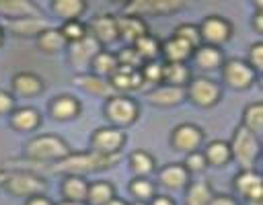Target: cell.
Here are the masks:
<instances>
[{
	"instance_id": "1",
	"label": "cell",
	"mask_w": 263,
	"mask_h": 205,
	"mask_svg": "<svg viewBox=\"0 0 263 205\" xmlns=\"http://www.w3.org/2000/svg\"><path fill=\"white\" fill-rule=\"evenodd\" d=\"M119 160V154L115 156H103L97 152H86V154H68L64 160H60V164L53 168L55 172H68V174H88V172H97V170H105L111 168L115 162Z\"/></svg>"
},
{
	"instance_id": "2",
	"label": "cell",
	"mask_w": 263,
	"mask_h": 205,
	"mask_svg": "<svg viewBox=\"0 0 263 205\" xmlns=\"http://www.w3.org/2000/svg\"><path fill=\"white\" fill-rule=\"evenodd\" d=\"M0 187L14 197H27V199L35 195H43L47 189L45 180L29 170H2Z\"/></svg>"
},
{
	"instance_id": "3",
	"label": "cell",
	"mask_w": 263,
	"mask_h": 205,
	"mask_svg": "<svg viewBox=\"0 0 263 205\" xmlns=\"http://www.w3.org/2000/svg\"><path fill=\"white\" fill-rule=\"evenodd\" d=\"M25 154H27V158H31L35 162H60L70 154V146L60 135L43 133V135L33 137L27 144Z\"/></svg>"
},
{
	"instance_id": "4",
	"label": "cell",
	"mask_w": 263,
	"mask_h": 205,
	"mask_svg": "<svg viewBox=\"0 0 263 205\" xmlns=\"http://www.w3.org/2000/svg\"><path fill=\"white\" fill-rule=\"evenodd\" d=\"M228 146H230L232 158L240 164L242 170L253 168V164L257 162L259 152H261V144H259L257 135H253L245 127H236L234 133H232V141Z\"/></svg>"
},
{
	"instance_id": "5",
	"label": "cell",
	"mask_w": 263,
	"mask_h": 205,
	"mask_svg": "<svg viewBox=\"0 0 263 205\" xmlns=\"http://www.w3.org/2000/svg\"><path fill=\"white\" fill-rule=\"evenodd\" d=\"M103 113H105V117L113 123V127L121 129V127L132 125V123L138 119L140 107H138V102H136L134 98H129V96H125V94H111V96L105 100Z\"/></svg>"
},
{
	"instance_id": "6",
	"label": "cell",
	"mask_w": 263,
	"mask_h": 205,
	"mask_svg": "<svg viewBox=\"0 0 263 205\" xmlns=\"http://www.w3.org/2000/svg\"><path fill=\"white\" fill-rule=\"evenodd\" d=\"M222 96V90L220 86L210 80V78H191V82L185 86V98H189L195 107H201V109H210L214 105H218Z\"/></svg>"
},
{
	"instance_id": "7",
	"label": "cell",
	"mask_w": 263,
	"mask_h": 205,
	"mask_svg": "<svg viewBox=\"0 0 263 205\" xmlns=\"http://www.w3.org/2000/svg\"><path fill=\"white\" fill-rule=\"evenodd\" d=\"M199 37L205 45H216L220 47L222 43H226L232 37V25L228 18L220 16V14H208L199 25Z\"/></svg>"
},
{
	"instance_id": "8",
	"label": "cell",
	"mask_w": 263,
	"mask_h": 205,
	"mask_svg": "<svg viewBox=\"0 0 263 205\" xmlns=\"http://www.w3.org/2000/svg\"><path fill=\"white\" fill-rule=\"evenodd\" d=\"M257 72L245 59H228L222 64V80L234 90H247L253 86Z\"/></svg>"
},
{
	"instance_id": "9",
	"label": "cell",
	"mask_w": 263,
	"mask_h": 205,
	"mask_svg": "<svg viewBox=\"0 0 263 205\" xmlns=\"http://www.w3.org/2000/svg\"><path fill=\"white\" fill-rule=\"evenodd\" d=\"M123 144H125V133H123V129H117V127H99L90 135L92 152L103 154V156L119 154Z\"/></svg>"
},
{
	"instance_id": "10",
	"label": "cell",
	"mask_w": 263,
	"mask_h": 205,
	"mask_svg": "<svg viewBox=\"0 0 263 205\" xmlns=\"http://www.w3.org/2000/svg\"><path fill=\"white\" fill-rule=\"evenodd\" d=\"M185 2L181 0H132L123 6L125 14H136V16H158V14H171L177 10H183Z\"/></svg>"
},
{
	"instance_id": "11",
	"label": "cell",
	"mask_w": 263,
	"mask_h": 205,
	"mask_svg": "<svg viewBox=\"0 0 263 205\" xmlns=\"http://www.w3.org/2000/svg\"><path fill=\"white\" fill-rule=\"evenodd\" d=\"M201 141H203V131L195 123H181L171 133V146L185 154L199 150Z\"/></svg>"
},
{
	"instance_id": "12",
	"label": "cell",
	"mask_w": 263,
	"mask_h": 205,
	"mask_svg": "<svg viewBox=\"0 0 263 205\" xmlns=\"http://www.w3.org/2000/svg\"><path fill=\"white\" fill-rule=\"evenodd\" d=\"M234 189L238 195H242L249 201L261 203V195H263V184H261V174L253 168L249 170H240L234 176Z\"/></svg>"
},
{
	"instance_id": "13",
	"label": "cell",
	"mask_w": 263,
	"mask_h": 205,
	"mask_svg": "<svg viewBox=\"0 0 263 205\" xmlns=\"http://www.w3.org/2000/svg\"><path fill=\"white\" fill-rule=\"evenodd\" d=\"M86 33L99 45H109V43H113V41L119 39L117 25H115V16L113 14H99L97 18H92V23L86 27Z\"/></svg>"
},
{
	"instance_id": "14",
	"label": "cell",
	"mask_w": 263,
	"mask_h": 205,
	"mask_svg": "<svg viewBox=\"0 0 263 205\" xmlns=\"http://www.w3.org/2000/svg\"><path fill=\"white\" fill-rule=\"evenodd\" d=\"M99 51H101V45H99L90 35H86L84 39H80V41H76V43H70L68 57H70V61H72V66H74L76 70H82V68L90 66L92 57H95Z\"/></svg>"
},
{
	"instance_id": "15",
	"label": "cell",
	"mask_w": 263,
	"mask_h": 205,
	"mask_svg": "<svg viewBox=\"0 0 263 205\" xmlns=\"http://www.w3.org/2000/svg\"><path fill=\"white\" fill-rule=\"evenodd\" d=\"M115 25H117V35L129 43H134L136 39L144 37L148 33V23L142 16L136 14H121L115 16Z\"/></svg>"
},
{
	"instance_id": "16",
	"label": "cell",
	"mask_w": 263,
	"mask_h": 205,
	"mask_svg": "<svg viewBox=\"0 0 263 205\" xmlns=\"http://www.w3.org/2000/svg\"><path fill=\"white\" fill-rule=\"evenodd\" d=\"M107 82H109L111 90L127 92V90H136V88L142 86V76H140V70L117 66V70L107 78Z\"/></svg>"
},
{
	"instance_id": "17",
	"label": "cell",
	"mask_w": 263,
	"mask_h": 205,
	"mask_svg": "<svg viewBox=\"0 0 263 205\" xmlns=\"http://www.w3.org/2000/svg\"><path fill=\"white\" fill-rule=\"evenodd\" d=\"M148 102L154 107H175L185 100V88L168 86V84H158L154 90L146 94Z\"/></svg>"
},
{
	"instance_id": "18",
	"label": "cell",
	"mask_w": 263,
	"mask_h": 205,
	"mask_svg": "<svg viewBox=\"0 0 263 205\" xmlns=\"http://www.w3.org/2000/svg\"><path fill=\"white\" fill-rule=\"evenodd\" d=\"M160 53L164 55L166 64H185L193 55V47L187 41H183V39L173 35L171 39L160 43Z\"/></svg>"
},
{
	"instance_id": "19",
	"label": "cell",
	"mask_w": 263,
	"mask_h": 205,
	"mask_svg": "<svg viewBox=\"0 0 263 205\" xmlns=\"http://www.w3.org/2000/svg\"><path fill=\"white\" fill-rule=\"evenodd\" d=\"M47 20L43 16H23V18H14L8 20V31L14 33L16 37H35L39 33H43L47 29Z\"/></svg>"
},
{
	"instance_id": "20",
	"label": "cell",
	"mask_w": 263,
	"mask_h": 205,
	"mask_svg": "<svg viewBox=\"0 0 263 205\" xmlns=\"http://www.w3.org/2000/svg\"><path fill=\"white\" fill-rule=\"evenodd\" d=\"M49 113L58 121H70L80 113V100L70 94H60L49 102Z\"/></svg>"
},
{
	"instance_id": "21",
	"label": "cell",
	"mask_w": 263,
	"mask_h": 205,
	"mask_svg": "<svg viewBox=\"0 0 263 205\" xmlns=\"http://www.w3.org/2000/svg\"><path fill=\"white\" fill-rule=\"evenodd\" d=\"M193 57H195V64H197L201 70H205V72L218 70V68H222V64L226 61L220 47H216V45H205V43H201L199 47L193 49Z\"/></svg>"
},
{
	"instance_id": "22",
	"label": "cell",
	"mask_w": 263,
	"mask_h": 205,
	"mask_svg": "<svg viewBox=\"0 0 263 205\" xmlns=\"http://www.w3.org/2000/svg\"><path fill=\"white\" fill-rule=\"evenodd\" d=\"M158 180L166 189L179 191V189H185L189 184V172L185 170L183 164H166L158 170Z\"/></svg>"
},
{
	"instance_id": "23",
	"label": "cell",
	"mask_w": 263,
	"mask_h": 205,
	"mask_svg": "<svg viewBox=\"0 0 263 205\" xmlns=\"http://www.w3.org/2000/svg\"><path fill=\"white\" fill-rule=\"evenodd\" d=\"M0 14L8 16V20H14L23 16H41V10L29 0H0Z\"/></svg>"
},
{
	"instance_id": "24",
	"label": "cell",
	"mask_w": 263,
	"mask_h": 205,
	"mask_svg": "<svg viewBox=\"0 0 263 205\" xmlns=\"http://www.w3.org/2000/svg\"><path fill=\"white\" fill-rule=\"evenodd\" d=\"M12 90L21 96H35L43 92V80L33 72H18L12 76Z\"/></svg>"
},
{
	"instance_id": "25",
	"label": "cell",
	"mask_w": 263,
	"mask_h": 205,
	"mask_svg": "<svg viewBox=\"0 0 263 205\" xmlns=\"http://www.w3.org/2000/svg\"><path fill=\"white\" fill-rule=\"evenodd\" d=\"M41 123V115L33 107H21L10 113V125L16 131H33Z\"/></svg>"
},
{
	"instance_id": "26",
	"label": "cell",
	"mask_w": 263,
	"mask_h": 205,
	"mask_svg": "<svg viewBox=\"0 0 263 205\" xmlns=\"http://www.w3.org/2000/svg\"><path fill=\"white\" fill-rule=\"evenodd\" d=\"M191 70L185 64H162V82L168 86L185 88L191 82Z\"/></svg>"
},
{
	"instance_id": "27",
	"label": "cell",
	"mask_w": 263,
	"mask_h": 205,
	"mask_svg": "<svg viewBox=\"0 0 263 205\" xmlns=\"http://www.w3.org/2000/svg\"><path fill=\"white\" fill-rule=\"evenodd\" d=\"M74 82H76L78 88H82V90H86L88 94H95V96H105V98H109L111 92H113L111 86H109V82H107L105 78L95 76V74H78V76L74 78Z\"/></svg>"
},
{
	"instance_id": "28",
	"label": "cell",
	"mask_w": 263,
	"mask_h": 205,
	"mask_svg": "<svg viewBox=\"0 0 263 205\" xmlns=\"http://www.w3.org/2000/svg\"><path fill=\"white\" fill-rule=\"evenodd\" d=\"M203 158H205L208 166H226V164L232 160L228 141H224V139H214V141H210V144L205 146V150H203Z\"/></svg>"
},
{
	"instance_id": "29",
	"label": "cell",
	"mask_w": 263,
	"mask_h": 205,
	"mask_svg": "<svg viewBox=\"0 0 263 205\" xmlns=\"http://www.w3.org/2000/svg\"><path fill=\"white\" fill-rule=\"evenodd\" d=\"M86 191H88V182H86L82 176L68 174V176L64 178V182H62V195H64V199H68V201H74V203H82V205H84Z\"/></svg>"
},
{
	"instance_id": "30",
	"label": "cell",
	"mask_w": 263,
	"mask_h": 205,
	"mask_svg": "<svg viewBox=\"0 0 263 205\" xmlns=\"http://www.w3.org/2000/svg\"><path fill=\"white\" fill-rule=\"evenodd\" d=\"M117 55L115 53H111V51H105V49H101L95 57H92V61H90V74H95V76H99V78H109L115 70H117Z\"/></svg>"
},
{
	"instance_id": "31",
	"label": "cell",
	"mask_w": 263,
	"mask_h": 205,
	"mask_svg": "<svg viewBox=\"0 0 263 205\" xmlns=\"http://www.w3.org/2000/svg\"><path fill=\"white\" fill-rule=\"evenodd\" d=\"M240 127H245L247 131H251L257 137L261 135V131H263V105L259 100H255V102L245 107V111H242V125Z\"/></svg>"
},
{
	"instance_id": "32",
	"label": "cell",
	"mask_w": 263,
	"mask_h": 205,
	"mask_svg": "<svg viewBox=\"0 0 263 205\" xmlns=\"http://www.w3.org/2000/svg\"><path fill=\"white\" fill-rule=\"evenodd\" d=\"M113 197H115V187L111 182H107V180H97V182L88 184L84 203L86 205H105Z\"/></svg>"
},
{
	"instance_id": "33",
	"label": "cell",
	"mask_w": 263,
	"mask_h": 205,
	"mask_svg": "<svg viewBox=\"0 0 263 205\" xmlns=\"http://www.w3.org/2000/svg\"><path fill=\"white\" fill-rule=\"evenodd\" d=\"M37 47H39L43 53H58L60 49L66 47V39H64V35L60 33V29L47 27L43 33L37 35Z\"/></svg>"
},
{
	"instance_id": "34",
	"label": "cell",
	"mask_w": 263,
	"mask_h": 205,
	"mask_svg": "<svg viewBox=\"0 0 263 205\" xmlns=\"http://www.w3.org/2000/svg\"><path fill=\"white\" fill-rule=\"evenodd\" d=\"M132 47H134V51L142 57L144 64H146V61H156V57L160 55V41H158L154 35H150V33H146L144 37L136 39Z\"/></svg>"
},
{
	"instance_id": "35",
	"label": "cell",
	"mask_w": 263,
	"mask_h": 205,
	"mask_svg": "<svg viewBox=\"0 0 263 205\" xmlns=\"http://www.w3.org/2000/svg\"><path fill=\"white\" fill-rule=\"evenodd\" d=\"M51 10L64 20H78V16L86 10V2H82V0H53Z\"/></svg>"
},
{
	"instance_id": "36",
	"label": "cell",
	"mask_w": 263,
	"mask_h": 205,
	"mask_svg": "<svg viewBox=\"0 0 263 205\" xmlns=\"http://www.w3.org/2000/svg\"><path fill=\"white\" fill-rule=\"evenodd\" d=\"M129 168L134 170V174H138V178H146L156 168L154 156L144 150H136L129 154Z\"/></svg>"
},
{
	"instance_id": "37",
	"label": "cell",
	"mask_w": 263,
	"mask_h": 205,
	"mask_svg": "<svg viewBox=\"0 0 263 205\" xmlns=\"http://www.w3.org/2000/svg\"><path fill=\"white\" fill-rule=\"evenodd\" d=\"M212 197V187L205 180H197L187 187V205H210Z\"/></svg>"
},
{
	"instance_id": "38",
	"label": "cell",
	"mask_w": 263,
	"mask_h": 205,
	"mask_svg": "<svg viewBox=\"0 0 263 205\" xmlns=\"http://www.w3.org/2000/svg\"><path fill=\"white\" fill-rule=\"evenodd\" d=\"M60 33L64 35L66 43H76L80 39H84L88 33H86V25H82L80 20H64Z\"/></svg>"
},
{
	"instance_id": "39",
	"label": "cell",
	"mask_w": 263,
	"mask_h": 205,
	"mask_svg": "<svg viewBox=\"0 0 263 205\" xmlns=\"http://www.w3.org/2000/svg\"><path fill=\"white\" fill-rule=\"evenodd\" d=\"M175 37H179V39L187 41V43H189V45H191L193 49L201 45V37H199V27H197L195 23H183V25H179V27L175 29Z\"/></svg>"
},
{
	"instance_id": "40",
	"label": "cell",
	"mask_w": 263,
	"mask_h": 205,
	"mask_svg": "<svg viewBox=\"0 0 263 205\" xmlns=\"http://www.w3.org/2000/svg\"><path fill=\"white\" fill-rule=\"evenodd\" d=\"M129 193L138 199V201H150L154 197V184L148 178H134L129 184Z\"/></svg>"
},
{
	"instance_id": "41",
	"label": "cell",
	"mask_w": 263,
	"mask_h": 205,
	"mask_svg": "<svg viewBox=\"0 0 263 205\" xmlns=\"http://www.w3.org/2000/svg\"><path fill=\"white\" fill-rule=\"evenodd\" d=\"M140 76H142V82H152V84L162 82V64H158V61H146L140 68Z\"/></svg>"
},
{
	"instance_id": "42",
	"label": "cell",
	"mask_w": 263,
	"mask_h": 205,
	"mask_svg": "<svg viewBox=\"0 0 263 205\" xmlns=\"http://www.w3.org/2000/svg\"><path fill=\"white\" fill-rule=\"evenodd\" d=\"M117 55V64L119 66H125V68H134V70H140L142 66H144V61H142V57L134 51V47H123L119 53H115Z\"/></svg>"
},
{
	"instance_id": "43",
	"label": "cell",
	"mask_w": 263,
	"mask_h": 205,
	"mask_svg": "<svg viewBox=\"0 0 263 205\" xmlns=\"http://www.w3.org/2000/svg\"><path fill=\"white\" fill-rule=\"evenodd\" d=\"M183 166H185V170H187L189 174H191V172H203V170L208 168V162H205V158H203V152H199V150L189 152Z\"/></svg>"
},
{
	"instance_id": "44",
	"label": "cell",
	"mask_w": 263,
	"mask_h": 205,
	"mask_svg": "<svg viewBox=\"0 0 263 205\" xmlns=\"http://www.w3.org/2000/svg\"><path fill=\"white\" fill-rule=\"evenodd\" d=\"M247 64H249L255 72L261 70V66H263V43H261V41H257V43H253V45L249 47V51H247Z\"/></svg>"
},
{
	"instance_id": "45",
	"label": "cell",
	"mask_w": 263,
	"mask_h": 205,
	"mask_svg": "<svg viewBox=\"0 0 263 205\" xmlns=\"http://www.w3.org/2000/svg\"><path fill=\"white\" fill-rule=\"evenodd\" d=\"M14 111V98L10 92L0 90V115H10Z\"/></svg>"
},
{
	"instance_id": "46",
	"label": "cell",
	"mask_w": 263,
	"mask_h": 205,
	"mask_svg": "<svg viewBox=\"0 0 263 205\" xmlns=\"http://www.w3.org/2000/svg\"><path fill=\"white\" fill-rule=\"evenodd\" d=\"M253 27L257 33H263V2H257V10L253 14Z\"/></svg>"
},
{
	"instance_id": "47",
	"label": "cell",
	"mask_w": 263,
	"mask_h": 205,
	"mask_svg": "<svg viewBox=\"0 0 263 205\" xmlns=\"http://www.w3.org/2000/svg\"><path fill=\"white\" fill-rule=\"evenodd\" d=\"M25 205H55L51 199H47L45 195H35V197H29Z\"/></svg>"
},
{
	"instance_id": "48",
	"label": "cell",
	"mask_w": 263,
	"mask_h": 205,
	"mask_svg": "<svg viewBox=\"0 0 263 205\" xmlns=\"http://www.w3.org/2000/svg\"><path fill=\"white\" fill-rule=\"evenodd\" d=\"M210 205H236V201L232 197H228V195H214Z\"/></svg>"
},
{
	"instance_id": "49",
	"label": "cell",
	"mask_w": 263,
	"mask_h": 205,
	"mask_svg": "<svg viewBox=\"0 0 263 205\" xmlns=\"http://www.w3.org/2000/svg\"><path fill=\"white\" fill-rule=\"evenodd\" d=\"M150 205H175V201L171 197H166V195H154L150 199Z\"/></svg>"
},
{
	"instance_id": "50",
	"label": "cell",
	"mask_w": 263,
	"mask_h": 205,
	"mask_svg": "<svg viewBox=\"0 0 263 205\" xmlns=\"http://www.w3.org/2000/svg\"><path fill=\"white\" fill-rule=\"evenodd\" d=\"M105 205H127V203H125L123 199H119V197H113V199H111L109 203H105Z\"/></svg>"
},
{
	"instance_id": "51",
	"label": "cell",
	"mask_w": 263,
	"mask_h": 205,
	"mask_svg": "<svg viewBox=\"0 0 263 205\" xmlns=\"http://www.w3.org/2000/svg\"><path fill=\"white\" fill-rule=\"evenodd\" d=\"M58 205H82V203H74V201H68V199H64V201H60Z\"/></svg>"
},
{
	"instance_id": "52",
	"label": "cell",
	"mask_w": 263,
	"mask_h": 205,
	"mask_svg": "<svg viewBox=\"0 0 263 205\" xmlns=\"http://www.w3.org/2000/svg\"><path fill=\"white\" fill-rule=\"evenodd\" d=\"M127 205H148V203H144V201H134V203H127Z\"/></svg>"
},
{
	"instance_id": "53",
	"label": "cell",
	"mask_w": 263,
	"mask_h": 205,
	"mask_svg": "<svg viewBox=\"0 0 263 205\" xmlns=\"http://www.w3.org/2000/svg\"><path fill=\"white\" fill-rule=\"evenodd\" d=\"M4 43V31H2V27H0V45Z\"/></svg>"
}]
</instances>
